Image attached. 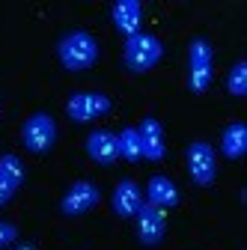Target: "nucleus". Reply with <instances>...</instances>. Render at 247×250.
I'll list each match as a JSON object with an SVG mask.
<instances>
[{
	"label": "nucleus",
	"instance_id": "10",
	"mask_svg": "<svg viewBox=\"0 0 247 250\" xmlns=\"http://www.w3.org/2000/svg\"><path fill=\"white\" fill-rule=\"evenodd\" d=\"M21 182H24V164H21V158L12 155V152H3V155H0V208L15 197Z\"/></svg>",
	"mask_w": 247,
	"mask_h": 250
},
{
	"label": "nucleus",
	"instance_id": "4",
	"mask_svg": "<svg viewBox=\"0 0 247 250\" xmlns=\"http://www.w3.org/2000/svg\"><path fill=\"white\" fill-rule=\"evenodd\" d=\"M211 72H214V51L206 39H191L188 45V89L194 96H203L211 83Z\"/></svg>",
	"mask_w": 247,
	"mask_h": 250
},
{
	"label": "nucleus",
	"instance_id": "11",
	"mask_svg": "<svg viewBox=\"0 0 247 250\" xmlns=\"http://www.w3.org/2000/svg\"><path fill=\"white\" fill-rule=\"evenodd\" d=\"M146 203L143 191H140V185L134 179H122L116 188H113V197H110V206L119 217H134L140 211V206Z\"/></svg>",
	"mask_w": 247,
	"mask_h": 250
},
{
	"label": "nucleus",
	"instance_id": "8",
	"mask_svg": "<svg viewBox=\"0 0 247 250\" xmlns=\"http://www.w3.org/2000/svg\"><path fill=\"white\" fill-rule=\"evenodd\" d=\"M134 217H137V238H140V244L155 247V244L164 241V235H167V211L164 208L152 206V203H143Z\"/></svg>",
	"mask_w": 247,
	"mask_h": 250
},
{
	"label": "nucleus",
	"instance_id": "19",
	"mask_svg": "<svg viewBox=\"0 0 247 250\" xmlns=\"http://www.w3.org/2000/svg\"><path fill=\"white\" fill-rule=\"evenodd\" d=\"M15 250H36V244H21V247H15Z\"/></svg>",
	"mask_w": 247,
	"mask_h": 250
},
{
	"label": "nucleus",
	"instance_id": "18",
	"mask_svg": "<svg viewBox=\"0 0 247 250\" xmlns=\"http://www.w3.org/2000/svg\"><path fill=\"white\" fill-rule=\"evenodd\" d=\"M15 238H18V227H15V224H9V221H0V250L9 247Z\"/></svg>",
	"mask_w": 247,
	"mask_h": 250
},
{
	"label": "nucleus",
	"instance_id": "16",
	"mask_svg": "<svg viewBox=\"0 0 247 250\" xmlns=\"http://www.w3.org/2000/svg\"><path fill=\"white\" fill-rule=\"evenodd\" d=\"M116 152H119V158H122V161H128V164L143 161V152H140V134H137L134 125H125L122 131H116Z\"/></svg>",
	"mask_w": 247,
	"mask_h": 250
},
{
	"label": "nucleus",
	"instance_id": "2",
	"mask_svg": "<svg viewBox=\"0 0 247 250\" xmlns=\"http://www.w3.org/2000/svg\"><path fill=\"white\" fill-rule=\"evenodd\" d=\"M161 57H164V45L155 33H149V30H140V33L128 36L125 45H122V66L134 75L152 72L161 62Z\"/></svg>",
	"mask_w": 247,
	"mask_h": 250
},
{
	"label": "nucleus",
	"instance_id": "1",
	"mask_svg": "<svg viewBox=\"0 0 247 250\" xmlns=\"http://www.w3.org/2000/svg\"><path fill=\"white\" fill-rule=\"evenodd\" d=\"M57 57L69 72H86L99 62V42L86 30H69L57 42Z\"/></svg>",
	"mask_w": 247,
	"mask_h": 250
},
{
	"label": "nucleus",
	"instance_id": "13",
	"mask_svg": "<svg viewBox=\"0 0 247 250\" xmlns=\"http://www.w3.org/2000/svg\"><path fill=\"white\" fill-rule=\"evenodd\" d=\"M83 149H86L89 158L96 161V164H102V167H110L113 161H119V152H116V134H113V131H104V128L89 131Z\"/></svg>",
	"mask_w": 247,
	"mask_h": 250
},
{
	"label": "nucleus",
	"instance_id": "5",
	"mask_svg": "<svg viewBox=\"0 0 247 250\" xmlns=\"http://www.w3.org/2000/svg\"><path fill=\"white\" fill-rule=\"evenodd\" d=\"M185 158H188V176L194 185L200 188H211L214 179H218V155H214L211 143L206 140H194L185 152Z\"/></svg>",
	"mask_w": 247,
	"mask_h": 250
},
{
	"label": "nucleus",
	"instance_id": "15",
	"mask_svg": "<svg viewBox=\"0 0 247 250\" xmlns=\"http://www.w3.org/2000/svg\"><path fill=\"white\" fill-rule=\"evenodd\" d=\"M221 152L229 161L244 158V152H247V125L244 122H229L221 131Z\"/></svg>",
	"mask_w": 247,
	"mask_h": 250
},
{
	"label": "nucleus",
	"instance_id": "6",
	"mask_svg": "<svg viewBox=\"0 0 247 250\" xmlns=\"http://www.w3.org/2000/svg\"><path fill=\"white\" fill-rule=\"evenodd\" d=\"M110 99L104 96V92H75V96H69L66 102V113L72 122H92L99 116H107L110 113Z\"/></svg>",
	"mask_w": 247,
	"mask_h": 250
},
{
	"label": "nucleus",
	"instance_id": "17",
	"mask_svg": "<svg viewBox=\"0 0 247 250\" xmlns=\"http://www.w3.org/2000/svg\"><path fill=\"white\" fill-rule=\"evenodd\" d=\"M226 92L235 96V99L247 96V60H238L235 66L229 69V75H226Z\"/></svg>",
	"mask_w": 247,
	"mask_h": 250
},
{
	"label": "nucleus",
	"instance_id": "3",
	"mask_svg": "<svg viewBox=\"0 0 247 250\" xmlns=\"http://www.w3.org/2000/svg\"><path fill=\"white\" fill-rule=\"evenodd\" d=\"M57 131H60V128H57L54 116L45 113V110H39V113H33V116H27V119H24V125H21V143H24L27 152L45 155V152L54 149V143H57Z\"/></svg>",
	"mask_w": 247,
	"mask_h": 250
},
{
	"label": "nucleus",
	"instance_id": "14",
	"mask_svg": "<svg viewBox=\"0 0 247 250\" xmlns=\"http://www.w3.org/2000/svg\"><path fill=\"white\" fill-rule=\"evenodd\" d=\"M146 203H152V206H158V208H176L179 206V188H176V182L170 179V176H152L149 182H146Z\"/></svg>",
	"mask_w": 247,
	"mask_h": 250
},
{
	"label": "nucleus",
	"instance_id": "7",
	"mask_svg": "<svg viewBox=\"0 0 247 250\" xmlns=\"http://www.w3.org/2000/svg\"><path fill=\"white\" fill-rule=\"evenodd\" d=\"M99 203H102V191H99V185H96V182L81 179V182H75L69 191L63 194V200H60V211L69 214V217H81V214L92 211Z\"/></svg>",
	"mask_w": 247,
	"mask_h": 250
},
{
	"label": "nucleus",
	"instance_id": "12",
	"mask_svg": "<svg viewBox=\"0 0 247 250\" xmlns=\"http://www.w3.org/2000/svg\"><path fill=\"white\" fill-rule=\"evenodd\" d=\"M110 18H113V27L128 39V36L140 33V24H143V3H140V0H116V3L110 6Z\"/></svg>",
	"mask_w": 247,
	"mask_h": 250
},
{
	"label": "nucleus",
	"instance_id": "9",
	"mask_svg": "<svg viewBox=\"0 0 247 250\" xmlns=\"http://www.w3.org/2000/svg\"><path fill=\"white\" fill-rule=\"evenodd\" d=\"M137 134H140V152L146 161H164L167 155V140H164V128L155 116H146L137 125Z\"/></svg>",
	"mask_w": 247,
	"mask_h": 250
}]
</instances>
